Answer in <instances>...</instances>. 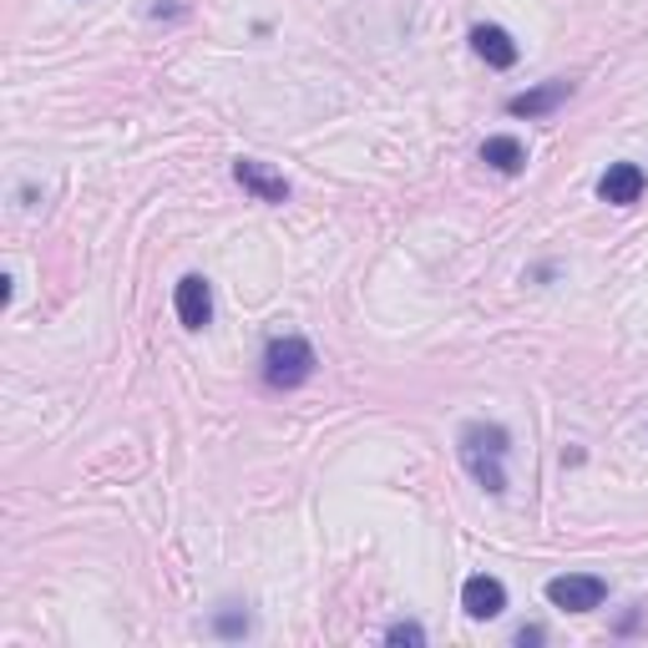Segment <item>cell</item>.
Here are the masks:
<instances>
[{
	"mask_svg": "<svg viewBox=\"0 0 648 648\" xmlns=\"http://www.w3.org/2000/svg\"><path fill=\"white\" fill-rule=\"evenodd\" d=\"M568 97H573V82H547V87L516 91L512 102H507V112H512V117H547V112H558Z\"/></svg>",
	"mask_w": 648,
	"mask_h": 648,
	"instance_id": "obj_7",
	"label": "cell"
},
{
	"mask_svg": "<svg viewBox=\"0 0 648 648\" xmlns=\"http://www.w3.org/2000/svg\"><path fill=\"white\" fill-rule=\"evenodd\" d=\"M507 446H512V436L501 426H491V421H472V426L461 431V461H466V472H472L491 497L507 491V472H501Z\"/></svg>",
	"mask_w": 648,
	"mask_h": 648,
	"instance_id": "obj_1",
	"label": "cell"
},
{
	"mask_svg": "<svg viewBox=\"0 0 648 648\" xmlns=\"http://www.w3.org/2000/svg\"><path fill=\"white\" fill-rule=\"evenodd\" d=\"M310 375H314L310 339H299V335L269 339V350H264V381L274 385V390H295V385H304Z\"/></svg>",
	"mask_w": 648,
	"mask_h": 648,
	"instance_id": "obj_2",
	"label": "cell"
},
{
	"mask_svg": "<svg viewBox=\"0 0 648 648\" xmlns=\"http://www.w3.org/2000/svg\"><path fill=\"white\" fill-rule=\"evenodd\" d=\"M461 608L472 613V619H497L501 608H507V588H501L497 577H466V588H461Z\"/></svg>",
	"mask_w": 648,
	"mask_h": 648,
	"instance_id": "obj_8",
	"label": "cell"
},
{
	"mask_svg": "<svg viewBox=\"0 0 648 648\" xmlns=\"http://www.w3.org/2000/svg\"><path fill=\"white\" fill-rule=\"evenodd\" d=\"M472 46H476V57H482L486 66H497V72L516 66V57H522V51H516V41L501 26H476L472 30Z\"/></svg>",
	"mask_w": 648,
	"mask_h": 648,
	"instance_id": "obj_9",
	"label": "cell"
},
{
	"mask_svg": "<svg viewBox=\"0 0 648 648\" xmlns=\"http://www.w3.org/2000/svg\"><path fill=\"white\" fill-rule=\"evenodd\" d=\"M644 167L638 162H613L603 177H598V198L603 203H613V208H628V203H638L644 198Z\"/></svg>",
	"mask_w": 648,
	"mask_h": 648,
	"instance_id": "obj_4",
	"label": "cell"
},
{
	"mask_svg": "<svg viewBox=\"0 0 648 648\" xmlns=\"http://www.w3.org/2000/svg\"><path fill=\"white\" fill-rule=\"evenodd\" d=\"M603 598H608V583L593 573H562L547 583V603L568 608V613H593V608H603Z\"/></svg>",
	"mask_w": 648,
	"mask_h": 648,
	"instance_id": "obj_3",
	"label": "cell"
},
{
	"mask_svg": "<svg viewBox=\"0 0 648 648\" xmlns=\"http://www.w3.org/2000/svg\"><path fill=\"white\" fill-rule=\"evenodd\" d=\"M516 644L527 648V644H543V628H537V623H532V628H516Z\"/></svg>",
	"mask_w": 648,
	"mask_h": 648,
	"instance_id": "obj_13",
	"label": "cell"
},
{
	"mask_svg": "<svg viewBox=\"0 0 648 648\" xmlns=\"http://www.w3.org/2000/svg\"><path fill=\"white\" fill-rule=\"evenodd\" d=\"M213 628H219L223 638H238V634H249V613H219V619H213Z\"/></svg>",
	"mask_w": 648,
	"mask_h": 648,
	"instance_id": "obj_12",
	"label": "cell"
},
{
	"mask_svg": "<svg viewBox=\"0 0 648 648\" xmlns=\"http://www.w3.org/2000/svg\"><path fill=\"white\" fill-rule=\"evenodd\" d=\"M482 162L486 167H497V173H522V167H527V148H522L516 137H486Z\"/></svg>",
	"mask_w": 648,
	"mask_h": 648,
	"instance_id": "obj_10",
	"label": "cell"
},
{
	"mask_svg": "<svg viewBox=\"0 0 648 648\" xmlns=\"http://www.w3.org/2000/svg\"><path fill=\"white\" fill-rule=\"evenodd\" d=\"M234 177L253 192V198H259V203H284V198H289V183H284V173H274V167H269V162H259V158H238L234 162Z\"/></svg>",
	"mask_w": 648,
	"mask_h": 648,
	"instance_id": "obj_5",
	"label": "cell"
},
{
	"mask_svg": "<svg viewBox=\"0 0 648 648\" xmlns=\"http://www.w3.org/2000/svg\"><path fill=\"white\" fill-rule=\"evenodd\" d=\"M385 644H426V628H421V623H390V628H385Z\"/></svg>",
	"mask_w": 648,
	"mask_h": 648,
	"instance_id": "obj_11",
	"label": "cell"
},
{
	"mask_svg": "<svg viewBox=\"0 0 648 648\" xmlns=\"http://www.w3.org/2000/svg\"><path fill=\"white\" fill-rule=\"evenodd\" d=\"M173 310H177V320L188 324V329H203V324L213 320V289H208L203 274H188V279L177 284Z\"/></svg>",
	"mask_w": 648,
	"mask_h": 648,
	"instance_id": "obj_6",
	"label": "cell"
}]
</instances>
